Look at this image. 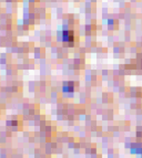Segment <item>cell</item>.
<instances>
[{
	"label": "cell",
	"instance_id": "6da1fadb",
	"mask_svg": "<svg viewBox=\"0 0 142 158\" xmlns=\"http://www.w3.org/2000/svg\"><path fill=\"white\" fill-rule=\"evenodd\" d=\"M62 34H63V36H62V39H63V41L70 42V41H72V40H73L72 31H64Z\"/></svg>",
	"mask_w": 142,
	"mask_h": 158
}]
</instances>
